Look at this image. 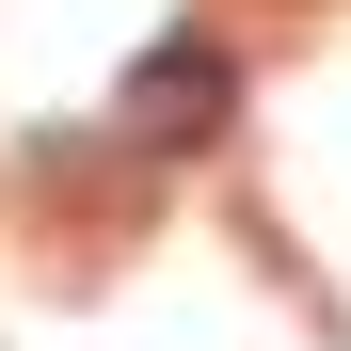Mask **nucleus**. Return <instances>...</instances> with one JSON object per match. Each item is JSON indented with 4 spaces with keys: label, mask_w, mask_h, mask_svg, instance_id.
<instances>
[{
    "label": "nucleus",
    "mask_w": 351,
    "mask_h": 351,
    "mask_svg": "<svg viewBox=\"0 0 351 351\" xmlns=\"http://www.w3.org/2000/svg\"><path fill=\"white\" fill-rule=\"evenodd\" d=\"M112 112H128V144H160V160H176V144H208L223 112H240V48H223V32H160L144 64L112 80Z\"/></svg>",
    "instance_id": "1"
}]
</instances>
